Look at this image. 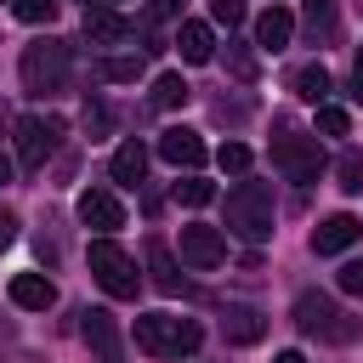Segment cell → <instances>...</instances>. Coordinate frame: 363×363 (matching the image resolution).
<instances>
[{
  "label": "cell",
  "mask_w": 363,
  "mask_h": 363,
  "mask_svg": "<svg viewBox=\"0 0 363 363\" xmlns=\"http://www.w3.org/2000/svg\"><path fill=\"white\" fill-rule=\"evenodd\" d=\"M357 238H363V221H357V216H346V210H340V216H323V221L312 227V255H340V250H352Z\"/></svg>",
  "instance_id": "cell-11"
},
{
  "label": "cell",
  "mask_w": 363,
  "mask_h": 363,
  "mask_svg": "<svg viewBox=\"0 0 363 363\" xmlns=\"http://www.w3.org/2000/svg\"><path fill=\"white\" fill-rule=\"evenodd\" d=\"M142 176H147V147L130 136V142L113 147V182H119V187H136Z\"/></svg>",
  "instance_id": "cell-18"
},
{
  "label": "cell",
  "mask_w": 363,
  "mask_h": 363,
  "mask_svg": "<svg viewBox=\"0 0 363 363\" xmlns=\"http://www.w3.org/2000/svg\"><path fill=\"white\" fill-rule=\"evenodd\" d=\"M23 91H34V96H51V91H62L68 85V68H74V45L68 40H57V34H45V40H34V45H23Z\"/></svg>",
  "instance_id": "cell-2"
},
{
  "label": "cell",
  "mask_w": 363,
  "mask_h": 363,
  "mask_svg": "<svg viewBox=\"0 0 363 363\" xmlns=\"http://www.w3.org/2000/svg\"><path fill=\"white\" fill-rule=\"evenodd\" d=\"M318 130H323V136H346V130H352V113H346L340 102H323V108H318Z\"/></svg>",
  "instance_id": "cell-24"
},
{
  "label": "cell",
  "mask_w": 363,
  "mask_h": 363,
  "mask_svg": "<svg viewBox=\"0 0 363 363\" xmlns=\"http://www.w3.org/2000/svg\"><path fill=\"white\" fill-rule=\"evenodd\" d=\"M91 278H96L102 295H113V301H136V289H142L136 261H130L113 238H91Z\"/></svg>",
  "instance_id": "cell-5"
},
{
  "label": "cell",
  "mask_w": 363,
  "mask_h": 363,
  "mask_svg": "<svg viewBox=\"0 0 363 363\" xmlns=\"http://www.w3.org/2000/svg\"><path fill=\"white\" fill-rule=\"evenodd\" d=\"M335 284H340L346 295H357V301H363V255H357V261H346V267L335 272Z\"/></svg>",
  "instance_id": "cell-28"
},
{
  "label": "cell",
  "mask_w": 363,
  "mask_h": 363,
  "mask_svg": "<svg viewBox=\"0 0 363 363\" xmlns=\"http://www.w3.org/2000/svg\"><path fill=\"white\" fill-rule=\"evenodd\" d=\"M11 11H17L23 23H51V17H57V0H11Z\"/></svg>",
  "instance_id": "cell-27"
},
{
  "label": "cell",
  "mask_w": 363,
  "mask_h": 363,
  "mask_svg": "<svg viewBox=\"0 0 363 363\" xmlns=\"http://www.w3.org/2000/svg\"><path fill=\"white\" fill-rule=\"evenodd\" d=\"M176 51H182V62H210V57H216L210 23H182V28H176Z\"/></svg>",
  "instance_id": "cell-17"
},
{
  "label": "cell",
  "mask_w": 363,
  "mask_h": 363,
  "mask_svg": "<svg viewBox=\"0 0 363 363\" xmlns=\"http://www.w3.org/2000/svg\"><path fill=\"white\" fill-rule=\"evenodd\" d=\"M289 40H295V11H289V6H267V11L255 17V45L278 57Z\"/></svg>",
  "instance_id": "cell-12"
},
{
  "label": "cell",
  "mask_w": 363,
  "mask_h": 363,
  "mask_svg": "<svg viewBox=\"0 0 363 363\" xmlns=\"http://www.w3.org/2000/svg\"><path fill=\"white\" fill-rule=\"evenodd\" d=\"M130 335L147 357H193L199 340H204V329L193 318H176V312H142Z\"/></svg>",
  "instance_id": "cell-1"
},
{
  "label": "cell",
  "mask_w": 363,
  "mask_h": 363,
  "mask_svg": "<svg viewBox=\"0 0 363 363\" xmlns=\"http://www.w3.org/2000/svg\"><path fill=\"white\" fill-rule=\"evenodd\" d=\"M187 102V79L182 74H159L153 79V108H182Z\"/></svg>",
  "instance_id": "cell-21"
},
{
  "label": "cell",
  "mask_w": 363,
  "mask_h": 363,
  "mask_svg": "<svg viewBox=\"0 0 363 363\" xmlns=\"http://www.w3.org/2000/svg\"><path fill=\"white\" fill-rule=\"evenodd\" d=\"M11 301H17L23 312H45V306L57 301V284H51L45 272H17V278H11Z\"/></svg>",
  "instance_id": "cell-16"
},
{
  "label": "cell",
  "mask_w": 363,
  "mask_h": 363,
  "mask_svg": "<svg viewBox=\"0 0 363 363\" xmlns=\"http://www.w3.org/2000/svg\"><path fill=\"white\" fill-rule=\"evenodd\" d=\"M295 329L312 335V340H329V346L357 340V318L340 312V306H335L329 295H318V289H301V295H295Z\"/></svg>",
  "instance_id": "cell-4"
},
{
  "label": "cell",
  "mask_w": 363,
  "mask_h": 363,
  "mask_svg": "<svg viewBox=\"0 0 363 363\" xmlns=\"http://www.w3.org/2000/svg\"><path fill=\"white\" fill-rule=\"evenodd\" d=\"M79 221H85L96 238H113V227H125V204H119V193H108V187H85V193H79Z\"/></svg>",
  "instance_id": "cell-8"
},
{
  "label": "cell",
  "mask_w": 363,
  "mask_h": 363,
  "mask_svg": "<svg viewBox=\"0 0 363 363\" xmlns=\"http://www.w3.org/2000/svg\"><path fill=\"white\" fill-rule=\"evenodd\" d=\"M221 335H227L233 346H255V340L267 335V318H261L255 306H244V301H227V312H221Z\"/></svg>",
  "instance_id": "cell-13"
},
{
  "label": "cell",
  "mask_w": 363,
  "mask_h": 363,
  "mask_svg": "<svg viewBox=\"0 0 363 363\" xmlns=\"http://www.w3.org/2000/svg\"><path fill=\"white\" fill-rule=\"evenodd\" d=\"M227 233H238L244 244L272 238V187L267 182H238L227 193Z\"/></svg>",
  "instance_id": "cell-3"
},
{
  "label": "cell",
  "mask_w": 363,
  "mask_h": 363,
  "mask_svg": "<svg viewBox=\"0 0 363 363\" xmlns=\"http://www.w3.org/2000/svg\"><path fill=\"white\" fill-rule=\"evenodd\" d=\"M79 329H85V340H91V352H96L102 363H119V323H113V312H102V306H91Z\"/></svg>",
  "instance_id": "cell-14"
},
{
  "label": "cell",
  "mask_w": 363,
  "mask_h": 363,
  "mask_svg": "<svg viewBox=\"0 0 363 363\" xmlns=\"http://www.w3.org/2000/svg\"><path fill=\"white\" fill-rule=\"evenodd\" d=\"M272 363H306V357H301V352H278Z\"/></svg>",
  "instance_id": "cell-36"
},
{
  "label": "cell",
  "mask_w": 363,
  "mask_h": 363,
  "mask_svg": "<svg viewBox=\"0 0 363 363\" xmlns=\"http://www.w3.org/2000/svg\"><path fill=\"white\" fill-rule=\"evenodd\" d=\"M210 17L216 23H238L244 17V0H210Z\"/></svg>",
  "instance_id": "cell-31"
},
{
  "label": "cell",
  "mask_w": 363,
  "mask_h": 363,
  "mask_svg": "<svg viewBox=\"0 0 363 363\" xmlns=\"http://www.w3.org/2000/svg\"><path fill=\"white\" fill-rule=\"evenodd\" d=\"M6 244H17V216H11V210H0V250H6Z\"/></svg>",
  "instance_id": "cell-33"
},
{
  "label": "cell",
  "mask_w": 363,
  "mask_h": 363,
  "mask_svg": "<svg viewBox=\"0 0 363 363\" xmlns=\"http://www.w3.org/2000/svg\"><path fill=\"white\" fill-rule=\"evenodd\" d=\"M306 28H312V40H318V34L329 40V34H335V6H329V0H306Z\"/></svg>",
  "instance_id": "cell-26"
},
{
  "label": "cell",
  "mask_w": 363,
  "mask_h": 363,
  "mask_svg": "<svg viewBox=\"0 0 363 363\" xmlns=\"http://www.w3.org/2000/svg\"><path fill=\"white\" fill-rule=\"evenodd\" d=\"M102 74H108V79H136V74H142V57H108Z\"/></svg>",
  "instance_id": "cell-29"
},
{
  "label": "cell",
  "mask_w": 363,
  "mask_h": 363,
  "mask_svg": "<svg viewBox=\"0 0 363 363\" xmlns=\"http://www.w3.org/2000/svg\"><path fill=\"white\" fill-rule=\"evenodd\" d=\"M108 125H113L108 102H85V130H91V136H108Z\"/></svg>",
  "instance_id": "cell-30"
},
{
  "label": "cell",
  "mask_w": 363,
  "mask_h": 363,
  "mask_svg": "<svg viewBox=\"0 0 363 363\" xmlns=\"http://www.w3.org/2000/svg\"><path fill=\"white\" fill-rule=\"evenodd\" d=\"M147 267H153V284H159L164 295H182V289H187V278L176 272V261H170V250H164V244H153V250H147Z\"/></svg>",
  "instance_id": "cell-20"
},
{
  "label": "cell",
  "mask_w": 363,
  "mask_h": 363,
  "mask_svg": "<svg viewBox=\"0 0 363 363\" xmlns=\"http://www.w3.org/2000/svg\"><path fill=\"white\" fill-rule=\"evenodd\" d=\"M62 136H68V125L57 113H23L17 119V164L23 170H45V159L62 147Z\"/></svg>",
  "instance_id": "cell-7"
},
{
  "label": "cell",
  "mask_w": 363,
  "mask_h": 363,
  "mask_svg": "<svg viewBox=\"0 0 363 363\" xmlns=\"http://www.w3.org/2000/svg\"><path fill=\"white\" fill-rule=\"evenodd\" d=\"M216 164H221L227 176H244V170H250V147H244V142H221V147H216Z\"/></svg>",
  "instance_id": "cell-25"
},
{
  "label": "cell",
  "mask_w": 363,
  "mask_h": 363,
  "mask_svg": "<svg viewBox=\"0 0 363 363\" xmlns=\"http://www.w3.org/2000/svg\"><path fill=\"white\" fill-rule=\"evenodd\" d=\"M6 182H11V159L0 153V187H6Z\"/></svg>",
  "instance_id": "cell-35"
},
{
  "label": "cell",
  "mask_w": 363,
  "mask_h": 363,
  "mask_svg": "<svg viewBox=\"0 0 363 363\" xmlns=\"http://www.w3.org/2000/svg\"><path fill=\"white\" fill-rule=\"evenodd\" d=\"M0 130H6V125H0Z\"/></svg>",
  "instance_id": "cell-37"
},
{
  "label": "cell",
  "mask_w": 363,
  "mask_h": 363,
  "mask_svg": "<svg viewBox=\"0 0 363 363\" xmlns=\"http://www.w3.org/2000/svg\"><path fill=\"white\" fill-rule=\"evenodd\" d=\"M352 96L363 102V51H357V62H352Z\"/></svg>",
  "instance_id": "cell-34"
},
{
  "label": "cell",
  "mask_w": 363,
  "mask_h": 363,
  "mask_svg": "<svg viewBox=\"0 0 363 363\" xmlns=\"http://www.w3.org/2000/svg\"><path fill=\"white\" fill-rule=\"evenodd\" d=\"M159 159H170L176 170H199V164L210 159V147H204V136H199V130L170 125V130H159Z\"/></svg>",
  "instance_id": "cell-10"
},
{
  "label": "cell",
  "mask_w": 363,
  "mask_h": 363,
  "mask_svg": "<svg viewBox=\"0 0 363 363\" xmlns=\"http://www.w3.org/2000/svg\"><path fill=\"white\" fill-rule=\"evenodd\" d=\"M335 187H340V193H363V159H357L352 147L335 159Z\"/></svg>",
  "instance_id": "cell-22"
},
{
  "label": "cell",
  "mask_w": 363,
  "mask_h": 363,
  "mask_svg": "<svg viewBox=\"0 0 363 363\" xmlns=\"http://www.w3.org/2000/svg\"><path fill=\"white\" fill-rule=\"evenodd\" d=\"M227 62H233L238 79H255V57H250V51H227Z\"/></svg>",
  "instance_id": "cell-32"
},
{
  "label": "cell",
  "mask_w": 363,
  "mask_h": 363,
  "mask_svg": "<svg viewBox=\"0 0 363 363\" xmlns=\"http://www.w3.org/2000/svg\"><path fill=\"white\" fill-rule=\"evenodd\" d=\"M125 34H130V23L113 6H85V40L91 45H119Z\"/></svg>",
  "instance_id": "cell-15"
},
{
  "label": "cell",
  "mask_w": 363,
  "mask_h": 363,
  "mask_svg": "<svg viewBox=\"0 0 363 363\" xmlns=\"http://www.w3.org/2000/svg\"><path fill=\"white\" fill-rule=\"evenodd\" d=\"M210 199H216V187H210L204 176H193V170H187V176L176 182V204H193V210H199V204H210Z\"/></svg>",
  "instance_id": "cell-23"
},
{
  "label": "cell",
  "mask_w": 363,
  "mask_h": 363,
  "mask_svg": "<svg viewBox=\"0 0 363 363\" xmlns=\"http://www.w3.org/2000/svg\"><path fill=\"white\" fill-rule=\"evenodd\" d=\"M272 170H278L284 182H295V187H312V182L323 176V147H318V136L284 130V136L272 142Z\"/></svg>",
  "instance_id": "cell-6"
},
{
  "label": "cell",
  "mask_w": 363,
  "mask_h": 363,
  "mask_svg": "<svg viewBox=\"0 0 363 363\" xmlns=\"http://www.w3.org/2000/svg\"><path fill=\"white\" fill-rule=\"evenodd\" d=\"M182 261L199 267V272L221 267V261H227V238H221V227H182Z\"/></svg>",
  "instance_id": "cell-9"
},
{
  "label": "cell",
  "mask_w": 363,
  "mask_h": 363,
  "mask_svg": "<svg viewBox=\"0 0 363 363\" xmlns=\"http://www.w3.org/2000/svg\"><path fill=\"white\" fill-rule=\"evenodd\" d=\"M289 91H295L301 102H318V108H323V102H329V68H323V62L295 68V74H289Z\"/></svg>",
  "instance_id": "cell-19"
}]
</instances>
